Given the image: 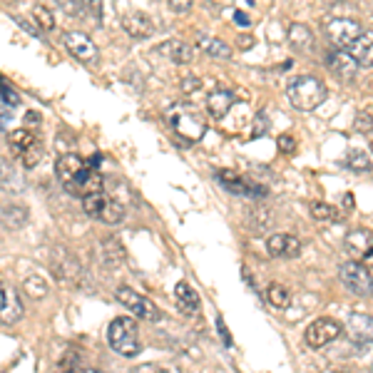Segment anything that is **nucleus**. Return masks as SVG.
Segmentation results:
<instances>
[{
  "mask_svg": "<svg viewBox=\"0 0 373 373\" xmlns=\"http://www.w3.org/2000/svg\"><path fill=\"white\" fill-rule=\"evenodd\" d=\"M55 174L67 192L77 194V197L105 192L100 172H97L95 167H87L77 155H62L55 165Z\"/></svg>",
  "mask_w": 373,
  "mask_h": 373,
  "instance_id": "f257e3e1",
  "label": "nucleus"
},
{
  "mask_svg": "<svg viewBox=\"0 0 373 373\" xmlns=\"http://www.w3.org/2000/svg\"><path fill=\"white\" fill-rule=\"evenodd\" d=\"M286 95L291 100V105L301 112H311L326 100V85H323L318 77L304 75V77H294L286 87Z\"/></svg>",
  "mask_w": 373,
  "mask_h": 373,
  "instance_id": "f03ea898",
  "label": "nucleus"
},
{
  "mask_svg": "<svg viewBox=\"0 0 373 373\" xmlns=\"http://www.w3.org/2000/svg\"><path fill=\"white\" fill-rule=\"evenodd\" d=\"M107 343L115 353L125 358H132L140 353V331H137L135 318L130 316H117L115 321L107 326Z\"/></svg>",
  "mask_w": 373,
  "mask_h": 373,
  "instance_id": "7ed1b4c3",
  "label": "nucleus"
},
{
  "mask_svg": "<svg viewBox=\"0 0 373 373\" xmlns=\"http://www.w3.org/2000/svg\"><path fill=\"white\" fill-rule=\"evenodd\" d=\"M8 147H11L13 157L18 165L23 167H35L43 160V142L35 137L33 130H13L8 132Z\"/></svg>",
  "mask_w": 373,
  "mask_h": 373,
  "instance_id": "20e7f679",
  "label": "nucleus"
},
{
  "mask_svg": "<svg viewBox=\"0 0 373 373\" xmlns=\"http://www.w3.org/2000/svg\"><path fill=\"white\" fill-rule=\"evenodd\" d=\"M82 209H85V214H90V217L100 219L105 224H117L125 217V207L117 199H110L105 192H95L82 197Z\"/></svg>",
  "mask_w": 373,
  "mask_h": 373,
  "instance_id": "39448f33",
  "label": "nucleus"
},
{
  "mask_svg": "<svg viewBox=\"0 0 373 373\" xmlns=\"http://www.w3.org/2000/svg\"><path fill=\"white\" fill-rule=\"evenodd\" d=\"M115 299L125 308H130L137 318H142V321H160L162 318V311L155 306V301H150V299L142 296L140 291H135V289L130 286H117Z\"/></svg>",
  "mask_w": 373,
  "mask_h": 373,
  "instance_id": "423d86ee",
  "label": "nucleus"
},
{
  "mask_svg": "<svg viewBox=\"0 0 373 373\" xmlns=\"http://www.w3.org/2000/svg\"><path fill=\"white\" fill-rule=\"evenodd\" d=\"M338 277H341L343 286H346L348 291L358 294V296H371L373 294V277L366 264L346 262L341 267V272H338Z\"/></svg>",
  "mask_w": 373,
  "mask_h": 373,
  "instance_id": "0eeeda50",
  "label": "nucleus"
},
{
  "mask_svg": "<svg viewBox=\"0 0 373 373\" xmlns=\"http://www.w3.org/2000/svg\"><path fill=\"white\" fill-rule=\"evenodd\" d=\"M341 331H343L341 323L333 321V318H316V321L306 328L304 338H306V343L311 348H323V346H328L333 338L341 336Z\"/></svg>",
  "mask_w": 373,
  "mask_h": 373,
  "instance_id": "6e6552de",
  "label": "nucleus"
},
{
  "mask_svg": "<svg viewBox=\"0 0 373 373\" xmlns=\"http://www.w3.org/2000/svg\"><path fill=\"white\" fill-rule=\"evenodd\" d=\"M23 318V301L18 296L16 286L0 282V321L6 326H13Z\"/></svg>",
  "mask_w": 373,
  "mask_h": 373,
  "instance_id": "1a4fd4ad",
  "label": "nucleus"
},
{
  "mask_svg": "<svg viewBox=\"0 0 373 373\" xmlns=\"http://www.w3.org/2000/svg\"><path fill=\"white\" fill-rule=\"evenodd\" d=\"M361 33H363V28L358 26L356 21H348V18H336V21H331L326 26L328 40H331L336 48H341V50H346V48L351 45Z\"/></svg>",
  "mask_w": 373,
  "mask_h": 373,
  "instance_id": "9d476101",
  "label": "nucleus"
},
{
  "mask_svg": "<svg viewBox=\"0 0 373 373\" xmlns=\"http://www.w3.org/2000/svg\"><path fill=\"white\" fill-rule=\"evenodd\" d=\"M217 179H219V184L232 194H242V197H264V194H267V189L252 184V182L244 179L242 174H237V172H232V169H219Z\"/></svg>",
  "mask_w": 373,
  "mask_h": 373,
  "instance_id": "9b49d317",
  "label": "nucleus"
},
{
  "mask_svg": "<svg viewBox=\"0 0 373 373\" xmlns=\"http://www.w3.org/2000/svg\"><path fill=\"white\" fill-rule=\"evenodd\" d=\"M62 43H65L67 52H70V55L75 57V60H80V62H95V60H97V48H95V43H92L90 35H85V33H80V30L65 33Z\"/></svg>",
  "mask_w": 373,
  "mask_h": 373,
  "instance_id": "f8f14e48",
  "label": "nucleus"
},
{
  "mask_svg": "<svg viewBox=\"0 0 373 373\" xmlns=\"http://www.w3.org/2000/svg\"><path fill=\"white\" fill-rule=\"evenodd\" d=\"M267 252L279 259H294L301 252V242L291 234H272L267 239Z\"/></svg>",
  "mask_w": 373,
  "mask_h": 373,
  "instance_id": "ddd939ff",
  "label": "nucleus"
},
{
  "mask_svg": "<svg viewBox=\"0 0 373 373\" xmlns=\"http://www.w3.org/2000/svg\"><path fill=\"white\" fill-rule=\"evenodd\" d=\"M122 28H125L127 35L135 38V40H145V38H150L152 33H155V23H152V18L145 16V13H127V16L122 18Z\"/></svg>",
  "mask_w": 373,
  "mask_h": 373,
  "instance_id": "4468645a",
  "label": "nucleus"
},
{
  "mask_svg": "<svg viewBox=\"0 0 373 373\" xmlns=\"http://www.w3.org/2000/svg\"><path fill=\"white\" fill-rule=\"evenodd\" d=\"M328 67H331L333 72H336L338 77H341L343 82H351L353 77H356L358 72V62L353 60V55L348 50H333L331 55H328Z\"/></svg>",
  "mask_w": 373,
  "mask_h": 373,
  "instance_id": "2eb2a0df",
  "label": "nucleus"
},
{
  "mask_svg": "<svg viewBox=\"0 0 373 373\" xmlns=\"http://www.w3.org/2000/svg\"><path fill=\"white\" fill-rule=\"evenodd\" d=\"M172 127L174 132H179L186 140H199L204 135V122L197 115H189V112H179V115H172Z\"/></svg>",
  "mask_w": 373,
  "mask_h": 373,
  "instance_id": "dca6fc26",
  "label": "nucleus"
},
{
  "mask_svg": "<svg viewBox=\"0 0 373 373\" xmlns=\"http://www.w3.org/2000/svg\"><path fill=\"white\" fill-rule=\"evenodd\" d=\"M26 189V179H23L21 169L13 162L0 157V192H23Z\"/></svg>",
  "mask_w": 373,
  "mask_h": 373,
  "instance_id": "f3484780",
  "label": "nucleus"
},
{
  "mask_svg": "<svg viewBox=\"0 0 373 373\" xmlns=\"http://www.w3.org/2000/svg\"><path fill=\"white\" fill-rule=\"evenodd\" d=\"M174 304L177 308H179L182 313H186V316H194V313H199V294L194 291L192 286L186 282H179L174 286Z\"/></svg>",
  "mask_w": 373,
  "mask_h": 373,
  "instance_id": "a211bd4d",
  "label": "nucleus"
},
{
  "mask_svg": "<svg viewBox=\"0 0 373 373\" xmlns=\"http://www.w3.org/2000/svg\"><path fill=\"white\" fill-rule=\"evenodd\" d=\"M232 105H234V92L229 90V87H217V90L209 92L207 110H209V115H212L214 120H222V117L232 110Z\"/></svg>",
  "mask_w": 373,
  "mask_h": 373,
  "instance_id": "6ab92c4d",
  "label": "nucleus"
},
{
  "mask_svg": "<svg viewBox=\"0 0 373 373\" xmlns=\"http://www.w3.org/2000/svg\"><path fill=\"white\" fill-rule=\"evenodd\" d=\"M197 48L202 52H207L209 57H217V60H229L232 57V48L222 40V38L207 35V33H197Z\"/></svg>",
  "mask_w": 373,
  "mask_h": 373,
  "instance_id": "aec40b11",
  "label": "nucleus"
},
{
  "mask_svg": "<svg viewBox=\"0 0 373 373\" xmlns=\"http://www.w3.org/2000/svg\"><path fill=\"white\" fill-rule=\"evenodd\" d=\"M346 249H348V254H353V259H361L363 262V257L373 249L371 232H366V229H353V232H348L346 234Z\"/></svg>",
  "mask_w": 373,
  "mask_h": 373,
  "instance_id": "412c9836",
  "label": "nucleus"
},
{
  "mask_svg": "<svg viewBox=\"0 0 373 373\" xmlns=\"http://www.w3.org/2000/svg\"><path fill=\"white\" fill-rule=\"evenodd\" d=\"M348 52L353 55V60L361 62V65H371L373 67V33L363 30L351 45L346 48Z\"/></svg>",
  "mask_w": 373,
  "mask_h": 373,
  "instance_id": "4be33fe9",
  "label": "nucleus"
},
{
  "mask_svg": "<svg viewBox=\"0 0 373 373\" xmlns=\"http://www.w3.org/2000/svg\"><path fill=\"white\" fill-rule=\"evenodd\" d=\"M348 333H351L353 341L368 343L373 341V318L366 316V313H353L348 318Z\"/></svg>",
  "mask_w": 373,
  "mask_h": 373,
  "instance_id": "5701e85b",
  "label": "nucleus"
},
{
  "mask_svg": "<svg viewBox=\"0 0 373 373\" xmlns=\"http://www.w3.org/2000/svg\"><path fill=\"white\" fill-rule=\"evenodd\" d=\"M160 52H165L169 60L179 62V65H189V62L194 60V48L186 45V43H182V40H167V43H162Z\"/></svg>",
  "mask_w": 373,
  "mask_h": 373,
  "instance_id": "b1692460",
  "label": "nucleus"
},
{
  "mask_svg": "<svg viewBox=\"0 0 373 373\" xmlns=\"http://www.w3.org/2000/svg\"><path fill=\"white\" fill-rule=\"evenodd\" d=\"M0 219L8 229H23L28 224V209L23 204H6L0 209Z\"/></svg>",
  "mask_w": 373,
  "mask_h": 373,
  "instance_id": "393cba45",
  "label": "nucleus"
},
{
  "mask_svg": "<svg viewBox=\"0 0 373 373\" xmlns=\"http://www.w3.org/2000/svg\"><path fill=\"white\" fill-rule=\"evenodd\" d=\"M289 43H291L299 52H308L313 48V33L308 30L306 26H301V23H294V26L289 28Z\"/></svg>",
  "mask_w": 373,
  "mask_h": 373,
  "instance_id": "a878e982",
  "label": "nucleus"
},
{
  "mask_svg": "<svg viewBox=\"0 0 373 373\" xmlns=\"http://www.w3.org/2000/svg\"><path fill=\"white\" fill-rule=\"evenodd\" d=\"M52 272H55L60 279H72V277H77L80 267H77V262L70 257V254H65L62 249H57V259L52 257Z\"/></svg>",
  "mask_w": 373,
  "mask_h": 373,
  "instance_id": "bb28decb",
  "label": "nucleus"
},
{
  "mask_svg": "<svg viewBox=\"0 0 373 373\" xmlns=\"http://www.w3.org/2000/svg\"><path fill=\"white\" fill-rule=\"evenodd\" d=\"M267 301L269 306L274 308H286L289 304H291V294H289V289L284 286V284H269L267 286Z\"/></svg>",
  "mask_w": 373,
  "mask_h": 373,
  "instance_id": "cd10ccee",
  "label": "nucleus"
},
{
  "mask_svg": "<svg viewBox=\"0 0 373 373\" xmlns=\"http://www.w3.org/2000/svg\"><path fill=\"white\" fill-rule=\"evenodd\" d=\"M346 167H348V169H353V172H371L373 162H371V157H368L363 150H348Z\"/></svg>",
  "mask_w": 373,
  "mask_h": 373,
  "instance_id": "c85d7f7f",
  "label": "nucleus"
},
{
  "mask_svg": "<svg viewBox=\"0 0 373 373\" xmlns=\"http://www.w3.org/2000/svg\"><path fill=\"white\" fill-rule=\"evenodd\" d=\"M57 373H102V371H97V368H92V366H85L75 353H70V356L60 361Z\"/></svg>",
  "mask_w": 373,
  "mask_h": 373,
  "instance_id": "c756f323",
  "label": "nucleus"
},
{
  "mask_svg": "<svg viewBox=\"0 0 373 373\" xmlns=\"http://www.w3.org/2000/svg\"><path fill=\"white\" fill-rule=\"evenodd\" d=\"M23 289H26V294L30 299H45L48 291H50V286H48V282L43 277H38V274H33V277L26 279V284H23Z\"/></svg>",
  "mask_w": 373,
  "mask_h": 373,
  "instance_id": "7c9ffc66",
  "label": "nucleus"
},
{
  "mask_svg": "<svg viewBox=\"0 0 373 373\" xmlns=\"http://www.w3.org/2000/svg\"><path fill=\"white\" fill-rule=\"evenodd\" d=\"M102 252H105V262H107V267L117 269L122 262H125V252H122V244L117 242V239H107L105 247H102Z\"/></svg>",
  "mask_w": 373,
  "mask_h": 373,
  "instance_id": "2f4dec72",
  "label": "nucleus"
},
{
  "mask_svg": "<svg viewBox=\"0 0 373 373\" xmlns=\"http://www.w3.org/2000/svg\"><path fill=\"white\" fill-rule=\"evenodd\" d=\"M33 16H35V28H43V30H52L55 28V18H52V13L45 6L33 8Z\"/></svg>",
  "mask_w": 373,
  "mask_h": 373,
  "instance_id": "473e14b6",
  "label": "nucleus"
},
{
  "mask_svg": "<svg viewBox=\"0 0 373 373\" xmlns=\"http://www.w3.org/2000/svg\"><path fill=\"white\" fill-rule=\"evenodd\" d=\"M0 97L6 102L8 107H18L21 105V95L11 87V82H6V77L0 75Z\"/></svg>",
  "mask_w": 373,
  "mask_h": 373,
  "instance_id": "72a5a7b5",
  "label": "nucleus"
},
{
  "mask_svg": "<svg viewBox=\"0 0 373 373\" xmlns=\"http://www.w3.org/2000/svg\"><path fill=\"white\" fill-rule=\"evenodd\" d=\"M311 214H313V219H341V214H338V209L336 207H331V204H323V202H316V204H311Z\"/></svg>",
  "mask_w": 373,
  "mask_h": 373,
  "instance_id": "f704fd0d",
  "label": "nucleus"
},
{
  "mask_svg": "<svg viewBox=\"0 0 373 373\" xmlns=\"http://www.w3.org/2000/svg\"><path fill=\"white\" fill-rule=\"evenodd\" d=\"M249 224H252V232H264L267 229V224H269V212L267 209H254L252 214H249Z\"/></svg>",
  "mask_w": 373,
  "mask_h": 373,
  "instance_id": "c9c22d12",
  "label": "nucleus"
},
{
  "mask_svg": "<svg viewBox=\"0 0 373 373\" xmlns=\"http://www.w3.org/2000/svg\"><path fill=\"white\" fill-rule=\"evenodd\" d=\"M75 6L80 8V16H92L95 21H100V0H75Z\"/></svg>",
  "mask_w": 373,
  "mask_h": 373,
  "instance_id": "e433bc0d",
  "label": "nucleus"
},
{
  "mask_svg": "<svg viewBox=\"0 0 373 373\" xmlns=\"http://www.w3.org/2000/svg\"><path fill=\"white\" fill-rule=\"evenodd\" d=\"M135 373H179L172 366H160V363H145V366L135 368Z\"/></svg>",
  "mask_w": 373,
  "mask_h": 373,
  "instance_id": "4c0bfd02",
  "label": "nucleus"
},
{
  "mask_svg": "<svg viewBox=\"0 0 373 373\" xmlns=\"http://www.w3.org/2000/svg\"><path fill=\"white\" fill-rule=\"evenodd\" d=\"M194 0H169V11L172 13H179V16H184L189 8H192Z\"/></svg>",
  "mask_w": 373,
  "mask_h": 373,
  "instance_id": "58836bf2",
  "label": "nucleus"
},
{
  "mask_svg": "<svg viewBox=\"0 0 373 373\" xmlns=\"http://www.w3.org/2000/svg\"><path fill=\"white\" fill-rule=\"evenodd\" d=\"M356 130L358 132H371L373 130V117H368L366 112H361V115L356 117Z\"/></svg>",
  "mask_w": 373,
  "mask_h": 373,
  "instance_id": "ea45409f",
  "label": "nucleus"
},
{
  "mask_svg": "<svg viewBox=\"0 0 373 373\" xmlns=\"http://www.w3.org/2000/svg\"><path fill=\"white\" fill-rule=\"evenodd\" d=\"M279 150L286 152V155H291V152L296 150V142H294L289 135H282V137H279Z\"/></svg>",
  "mask_w": 373,
  "mask_h": 373,
  "instance_id": "a19ab883",
  "label": "nucleus"
},
{
  "mask_svg": "<svg viewBox=\"0 0 373 373\" xmlns=\"http://www.w3.org/2000/svg\"><path fill=\"white\" fill-rule=\"evenodd\" d=\"M217 331H219V336H222L224 346H232V336H229V331H227V323H224V318H222V316L217 318Z\"/></svg>",
  "mask_w": 373,
  "mask_h": 373,
  "instance_id": "79ce46f5",
  "label": "nucleus"
},
{
  "mask_svg": "<svg viewBox=\"0 0 373 373\" xmlns=\"http://www.w3.org/2000/svg\"><path fill=\"white\" fill-rule=\"evenodd\" d=\"M182 90H184L186 95H192V92L199 90V80L197 77H184V80H182Z\"/></svg>",
  "mask_w": 373,
  "mask_h": 373,
  "instance_id": "37998d69",
  "label": "nucleus"
},
{
  "mask_svg": "<svg viewBox=\"0 0 373 373\" xmlns=\"http://www.w3.org/2000/svg\"><path fill=\"white\" fill-rule=\"evenodd\" d=\"M11 120H13L11 107H8V105H0V130H6V127L11 125Z\"/></svg>",
  "mask_w": 373,
  "mask_h": 373,
  "instance_id": "c03bdc74",
  "label": "nucleus"
},
{
  "mask_svg": "<svg viewBox=\"0 0 373 373\" xmlns=\"http://www.w3.org/2000/svg\"><path fill=\"white\" fill-rule=\"evenodd\" d=\"M26 125H28V130H33V125H40V115H38V112H28Z\"/></svg>",
  "mask_w": 373,
  "mask_h": 373,
  "instance_id": "a18cd8bd",
  "label": "nucleus"
},
{
  "mask_svg": "<svg viewBox=\"0 0 373 373\" xmlns=\"http://www.w3.org/2000/svg\"><path fill=\"white\" fill-rule=\"evenodd\" d=\"M234 21H237V23H239V26H244V28H247V26H249V18H247V16H244V13H234Z\"/></svg>",
  "mask_w": 373,
  "mask_h": 373,
  "instance_id": "49530a36",
  "label": "nucleus"
},
{
  "mask_svg": "<svg viewBox=\"0 0 373 373\" xmlns=\"http://www.w3.org/2000/svg\"><path fill=\"white\" fill-rule=\"evenodd\" d=\"M363 264H366V267H373V249L363 257Z\"/></svg>",
  "mask_w": 373,
  "mask_h": 373,
  "instance_id": "de8ad7c7",
  "label": "nucleus"
},
{
  "mask_svg": "<svg viewBox=\"0 0 373 373\" xmlns=\"http://www.w3.org/2000/svg\"><path fill=\"white\" fill-rule=\"evenodd\" d=\"M326 373H348V371H326Z\"/></svg>",
  "mask_w": 373,
  "mask_h": 373,
  "instance_id": "09e8293b",
  "label": "nucleus"
}]
</instances>
